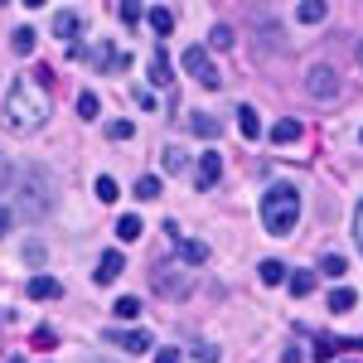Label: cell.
Here are the masks:
<instances>
[{"mask_svg":"<svg viewBox=\"0 0 363 363\" xmlns=\"http://www.w3.org/2000/svg\"><path fill=\"white\" fill-rule=\"evenodd\" d=\"M160 165H165L169 174H179V169L189 165V155H184V150H179V145H165V155H160Z\"/></svg>","mask_w":363,"mask_h":363,"instance_id":"ffe728a7","label":"cell"},{"mask_svg":"<svg viewBox=\"0 0 363 363\" xmlns=\"http://www.w3.org/2000/svg\"><path fill=\"white\" fill-rule=\"evenodd\" d=\"M262 223H267V233H277V238H291L296 223H301V194L291 184L267 189L262 194Z\"/></svg>","mask_w":363,"mask_h":363,"instance_id":"3957f363","label":"cell"},{"mask_svg":"<svg viewBox=\"0 0 363 363\" xmlns=\"http://www.w3.org/2000/svg\"><path fill=\"white\" fill-rule=\"evenodd\" d=\"M150 29H155V34H169V29H174V10H169V5H155V10H150Z\"/></svg>","mask_w":363,"mask_h":363,"instance_id":"d6986e66","label":"cell"},{"mask_svg":"<svg viewBox=\"0 0 363 363\" xmlns=\"http://www.w3.org/2000/svg\"><path fill=\"white\" fill-rule=\"evenodd\" d=\"M354 301H359V296H354L349 286H339V291H330V310H335V315H344V310H354Z\"/></svg>","mask_w":363,"mask_h":363,"instance_id":"44dd1931","label":"cell"},{"mask_svg":"<svg viewBox=\"0 0 363 363\" xmlns=\"http://www.w3.org/2000/svg\"><path fill=\"white\" fill-rule=\"evenodd\" d=\"M344 363H363V359H344Z\"/></svg>","mask_w":363,"mask_h":363,"instance_id":"60d3db41","label":"cell"},{"mask_svg":"<svg viewBox=\"0 0 363 363\" xmlns=\"http://www.w3.org/2000/svg\"><path fill=\"white\" fill-rule=\"evenodd\" d=\"M155 363H184V359H179V349H160V354H155Z\"/></svg>","mask_w":363,"mask_h":363,"instance_id":"d590c367","label":"cell"},{"mask_svg":"<svg viewBox=\"0 0 363 363\" xmlns=\"http://www.w3.org/2000/svg\"><path fill=\"white\" fill-rule=\"evenodd\" d=\"M10 44H15V54H20V58H29V54H34V29H15Z\"/></svg>","mask_w":363,"mask_h":363,"instance_id":"484cf974","label":"cell"},{"mask_svg":"<svg viewBox=\"0 0 363 363\" xmlns=\"http://www.w3.org/2000/svg\"><path fill=\"white\" fill-rule=\"evenodd\" d=\"M189 126H194V136H213V140H218V131H223L218 116H208V112H194V116H189Z\"/></svg>","mask_w":363,"mask_h":363,"instance_id":"e0dca14e","label":"cell"},{"mask_svg":"<svg viewBox=\"0 0 363 363\" xmlns=\"http://www.w3.org/2000/svg\"><path fill=\"white\" fill-rule=\"evenodd\" d=\"M208 44H213V49H233V29L213 25V29H208Z\"/></svg>","mask_w":363,"mask_h":363,"instance_id":"f546056e","label":"cell"},{"mask_svg":"<svg viewBox=\"0 0 363 363\" xmlns=\"http://www.w3.org/2000/svg\"><path fill=\"white\" fill-rule=\"evenodd\" d=\"M140 233H145V223H140L136 213H126V218H121V223H116V238H121V242H136Z\"/></svg>","mask_w":363,"mask_h":363,"instance_id":"ac0fdd59","label":"cell"},{"mask_svg":"<svg viewBox=\"0 0 363 363\" xmlns=\"http://www.w3.org/2000/svg\"><path fill=\"white\" fill-rule=\"evenodd\" d=\"M218 179H223V160H218V150L199 155V189H213Z\"/></svg>","mask_w":363,"mask_h":363,"instance_id":"9c48e42d","label":"cell"},{"mask_svg":"<svg viewBox=\"0 0 363 363\" xmlns=\"http://www.w3.org/2000/svg\"><path fill=\"white\" fill-rule=\"evenodd\" d=\"M238 131H242L247 140H257L262 136V116L252 112V107H238Z\"/></svg>","mask_w":363,"mask_h":363,"instance_id":"2e32d148","label":"cell"},{"mask_svg":"<svg viewBox=\"0 0 363 363\" xmlns=\"http://www.w3.org/2000/svg\"><path fill=\"white\" fill-rule=\"evenodd\" d=\"M150 83L155 87H174V68H169L165 49H155V58H150Z\"/></svg>","mask_w":363,"mask_h":363,"instance_id":"7c38bea8","label":"cell"},{"mask_svg":"<svg viewBox=\"0 0 363 363\" xmlns=\"http://www.w3.org/2000/svg\"><path fill=\"white\" fill-rule=\"evenodd\" d=\"M150 281H155V291H160L165 301H184V296H189V277H184L179 267H155Z\"/></svg>","mask_w":363,"mask_h":363,"instance_id":"8992f818","label":"cell"},{"mask_svg":"<svg viewBox=\"0 0 363 363\" xmlns=\"http://www.w3.org/2000/svg\"><path fill=\"white\" fill-rule=\"evenodd\" d=\"M189 354H194V363H218V354H213V349H208V344H194V349H189Z\"/></svg>","mask_w":363,"mask_h":363,"instance_id":"836d02e7","label":"cell"},{"mask_svg":"<svg viewBox=\"0 0 363 363\" xmlns=\"http://www.w3.org/2000/svg\"><path fill=\"white\" fill-rule=\"evenodd\" d=\"M112 344H121V349H126V354H145V349H150V335H145V330H112Z\"/></svg>","mask_w":363,"mask_h":363,"instance_id":"30bf717a","label":"cell"},{"mask_svg":"<svg viewBox=\"0 0 363 363\" xmlns=\"http://www.w3.org/2000/svg\"><path fill=\"white\" fill-rule=\"evenodd\" d=\"M354 233H359V247H363V199H359V208H354Z\"/></svg>","mask_w":363,"mask_h":363,"instance_id":"8d00e7d4","label":"cell"},{"mask_svg":"<svg viewBox=\"0 0 363 363\" xmlns=\"http://www.w3.org/2000/svg\"><path fill=\"white\" fill-rule=\"evenodd\" d=\"M107 136H112V140H131V136H136V126H131V121H107Z\"/></svg>","mask_w":363,"mask_h":363,"instance_id":"1f68e13d","label":"cell"},{"mask_svg":"<svg viewBox=\"0 0 363 363\" xmlns=\"http://www.w3.org/2000/svg\"><path fill=\"white\" fill-rule=\"evenodd\" d=\"M10 363H25V359H10Z\"/></svg>","mask_w":363,"mask_h":363,"instance_id":"b9f144b4","label":"cell"},{"mask_svg":"<svg viewBox=\"0 0 363 363\" xmlns=\"http://www.w3.org/2000/svg\"><path fill=\"white\" fill-rule=\"evenodd\" d=\"M78 112H83L87 121H97V92H78Z\"/></svg>","mask_w":363,"mask_h":363,"instance_id":"4dcf8cb0","label":"cell"},{"mask_svg":"<svg viewBox=\"0 0 363 363\" xmlns=\"http://www.w3.org/2000/svg\"><path fill=\"white\" fill-rule=\"evenodd\" d=\"M121 272H126V262H121V252H102V262H97V272H92V281H97V286H112L116 277H121Z\"/></svg>","mask_w":363,"mask_h":363,"instance_id":"ba28073f","label":"cell"},{"mask_svg":"<svg viewBox=\"0 0 363 363\" xmlns=\"http://www.w3.org/2000/svg\"><path fill=\"white\" fill-rule=\"evenodd\" d=\"M78 29H83V15H78V10H58L54 15V34L58 39H73V44H78Z\"/></svg>","mask_w":363,"mask_h":363,"instance_id":"8fae6325","label":"cell"},{"mask_svg":"<svg viewBox=\"0 0 363 363\" xmlns=\"http://www.w3.org/2000/svg\"><path fill=\"white\" fill-rule=\"evenodd\" d=\"M112 310H116V320H136V315H140V301H136V296H121Z\"/></svg>","mask_w":363,"mask_h":363,"instance_id":"83f0119b","label":"cell"},{"mask_svg":"<svg viewBox=\"0 0 363 363\" xmlns=\"http://www.w3.org/2000/svg\"><path fill=\"white\" fill-rule=\"evenodd\" d=\"M325 15H330L325 0H306V5H296V20H301V25H320Z\"/></svg>","mask_w":363,"mask_h":363,"instance_id":"5bb4252c","label":"cell"},{"mask_svg":"<svg viewBox=\"0 0 363 363\" xmlns=\"http://www.w3.org/2000/svg\"><path fill=\"white\" fill-rule=\"evenodd\" d=\"M306 92L315 97V102H335L339 97V73L330 68V63H315L306 73Z\"/></svg>","mask_w":363,"mask_h":363,"instance_id":"5b68a950","label":"cell"},{"mask_svg":"<svg viewBox=\"0 0 363 363\" xmlns=\"http://www.w3.org/2000/svg\"><path fill=\"white\" fill-rule=\"evenodd\" d=\"M165 233H169V242H174V252H179V257H184L189 267H203V262H208V247H203V242H194V238H179L174 218L165 223Z\"/></svg>","mask_w":363,"mask_h":363,"instance_id":"52a82bcc","label":"cell"},{"mask_svg":"<svg viewBox=\"0 0 363 363\" xmlns=\"http://www.w3.org/2000/svg\"><path fill=\"white\" fill-rule=\"evenodd\" d=\"M10 233V208H0V238Z\"/></svg>","mask_w":363,"mask_h":363,"instance_id":"74e56055","label":"cell"},{"mask_svg":"<svg viewBox=\"0 0 363 363\" xmlns=\"http://www.w3.org/2000/svg\"><path fill=\"white\" fill-rule=\"evenodd\" d=\"M25 262H29V267H39V262H44V242H25Z\"/></svg>","mask_w":363,"mask_h":363,"instance_id":"d6a6232c","label":"cell"},{"mask_svg":"<svg viewBox=\"0 0 363 363\" xmlns=\"http://www.w3.org/2000/svg\"><path fill=\"white\" fill-rule=\"evenodd\" d=\"M25 291H29V301H54V296H58V281L54 277H29Z\"/></svg>","mask_w":363,"mask_h":363,"instance_id":"4fadbf2b","label":"cell"},{"mask_svg":"<svg viewBox=\"0 0 363 363\" xmlns=\"http://www.w3.org/2000/svg\"><path fill=\"white\" fill-rule=\"evenodd\" d=\"M320 272H325V277H344V272H349V262H344L339 252H325V257H320Z\"/></svg>","mask_w":363,"mask_h":363,"instance_id":"7402d4cb","label":"cell"},{"mask_svg":"<svg viewBox=\"0 0 363 363\" xmlns=\"http://www.w3.org/2000/svg\"><path fill=\"white\" fill-rule=\"evenodd\" d=\"M92 194L102 199V203H116V199H121V194H116V179H112V174H102V179L92 184Z\"/></svg>","mask_w":363,"mask_h":363,"instance_id":"603a6c76","label":"cell"},{"mask_svg":"<svg viewBox=\"0 0 363 363\" xmlns=\"http://www.w3.org/2000/svg\"><path fill=\"white\" fill-rule=\"evenodd\" d=\"M257 277L267 281V286H281V281H286V267H281V262H262V267H257Z\"/></svg>","mask_w":363,"mask_h":363,"instance_id":"cb8c5ba5","label":"cell"},{"mask_svg":"<svg viewBox=\"0 0 363 363\" xmlns=\"http://www.w3.org/2000/svg\"><path fill=\"white\" fill-rule=\"evenodd\" d=\"M315 291V272H296L291 277V296H310Z\"/></svg>","mask_w":363,"mask_h":363,"instance_id":"f1b7e54d","label":"cell"},{"mask_svg":"<svg viewBox=\"0 0 363 363\" xmlns=\"http://www.w3.org/2000/svg\"><path fill=\"white\" fill-rule=\"evenodd\" d=\"M359 68H363V44H359Z\"/></svg>","mask_w":363,"mask_h":363,"instance_id":"ab89813d","label":"cell"},{"mask_svg":"<svg viewBox=\"0 0 363 363\" xmlns=\"http://www.w3.org/2000/svg\"><path fill=\"white\" fill-rule=\"evenodd\" d=\"M136 199H160V179H155V174H140L136 179Z\"/></svg>","mask_w":363,"mask_h":363,"instance_id":"4316f807","label":"cell"},{"mask_svg":"<svg viewBox=\"0 0 363 363\" xmlns=\"http://www.w3.org/2000/svg\"><path fill=\"white\" fill-rule=\"evenodd\" d=\"M281 363H306V354H301V344H291V349L281 354Z\"/></svg>","mask_w":363,"mask_h":363,"instance_id":"e575fe53","label":"cell"},{"mask_svg":"<svg viewBox=\"0 0 363 363\" xmlns=\"http://www.w3.org/2000/svg\"><path fill=\"white\" fill-rule=\"evenodd\" d=\"M116 15H121V20H126V25H140V20H150V15H145V10H140L136 0H121V5H116Z\"/></svg>","mask_w":363,"mask_h":363,"instance_id":"d4e9b609","label":"cell"},{"mask_svg":"<svg viewBox=\"0 0 363 363\" xmlns=\"http://www.w3.org/2000/svg\"><path fill=\"white\" fill-rule=\"evenodd\" d=\"M359 140H363V131H359Z\"/></svg>","mask_w":363,"mask_h":363,"instance_id":"7bdbcfd3","label":"cell"},{"mask_svg":"<svg viewBox=\"0 0 363 363\" xmlns=\"http://www.w3.org/2000/svg\"><path fill=\"white\" fill-rule=\"evenodd\" d=\"M49 87H54V73H49V68L20 73V78L10 83V92H5V126L20 131V136L39 131L44 116H49Z\"/></svg>","mask_w":363,"mask_h":363,"instance_id":"6da1fadb","label":"cell"},{"mask_svg":"<svg viewBox=\"0 0 363 363\" xmlns=\"http://www.w3.org/2000/svg\"><path fill=\"white\" fill-rule=\"evenodd\" d=\"M179 63H184V73H189V78H194V83H203V87H218L223 83V73H218V68H213V58H208V49H184V58H179Z\"/></svg>","mask_w":363,"mask_h":363,"instance_id":"277c9868","label":"cell"},{"mask_svg":"<svg viewBox=\"0 0 363 363\" xmlns=\"http://www.w3.org/2000/svg\"><path fill=\"white\" fill-rule=\"evenodd\" d=\"M272 140H277V145H291V140H301V121H296V116L277 121V126H272Z\"/></svg>","mask_w":363,"mask_h":363,"instance_id":"9a60e30c","label":"cell"},{"mask_svg":"<svg viewBox=\"0 0 363 363\" xmlns=\"http://www.w3.org/2000/svg\"><path fill=\"white\" fill-rule=\"evenodd\" d=\"M15 208H20V218H44L54 208V174L44 165L15 169Z\"/></svg>","mask_w":363,"mask_h":363,"instance_id":"7a4b0ae2","label":"cell"},{"mask_svg":"<svg viewBox=\"0 0 363 363\" xmlns=\"http://www.w3.org/2000/svg\"><path fill=\"white\" fill-rule=\"evenodd\" d=\"M5 179H10V169H5V165H0V189H5Z\"/></svg>","mask_w":363,"mask_h":363,"instance_id":"f35d334b","label":"cell"}]
</instances>
